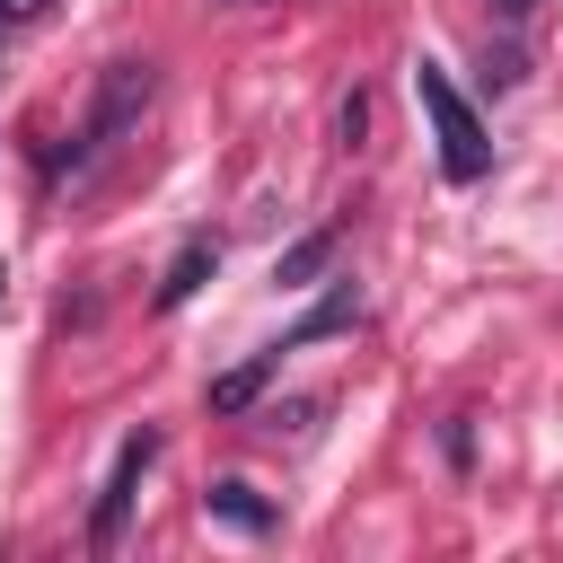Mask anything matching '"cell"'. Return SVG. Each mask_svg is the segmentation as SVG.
<instances>
[{
    "label": "cell",
    "mask_w": 563,
    "mask_h": 563,
    "mask_svg": "<svg viewBox=\"0 0 563 563\" xmlns=\"http://www.w3.org/2000/svg\"><path fill=\"white\" fill-rule=\"evenodd\" d=\"M150 97H158V62H106V70H97V106H88V123H79V141H70V158H62V167H70V176H88L97 158H114Z\"/></svg>",
    "instance_id": "obj_1"
},
{
    "label": "cell",
    "mask_w": 563,
    "mask_h": 563,
    "mask_svg": "<svg viewBox=\"0 0 563 563\" xmlns=\"http://www.w3.org/2000/svg\"><path fill=\"white\" fill-rule=\"evenodd\" d=\"M211 264H220V238H185V246H176V264L158 273V308H185V299L211 282Z\"/></svg>",
    "instance_id": "obj_6"
},
{
    "label": "cell",
    "mask_w": 563,
    "mask_h": 563,
    "mask_svg": "<svg viewBox=\"0 0 563 563\" xmlns=\"http://www.w3.org/2000/svg\"><path fill=\"white\" fill-rule=\"evenodd\" d=\"M519 44H484V88H519Z\"/></svg>",
    "instance_id": "obj_9"
},
{
    "label": "cell",
    "mask_w": 563,
    "mask_h": 563,
    "mask_svg": "<svg viewBox=\"0 0 563 563\" xmlns=\"http://www.w3.org/2000/svg\"><path fill=\"white\" fill-rule=\"evenodd\" d=\"M273 369H282V343H264L255 361H238V369H220L211 378V413H246L264 387H273Z\"/></svg>",
    "instance_id": "obj_5"
},
{
    "label": "cell",
    "mask_w": 563,
    "mask_h": 563,
    "mask_svg": "<svg viewBox=\"0 0 563 563\" xmlns=\"http://www.w3.org/2000/svg\"><path fill=\"white\" fill-rule=\"evenodd\" d=\"M53 0H0V18H44Z\"/></svg>",
    "instance_id": "obj_13"
},
{
    "label": "cell",
    "mask_w": 563,
    "mask_h": 563,
    "mask_svg": "<svg viewBox=\"0 0 563 563\" xmlns=\"http://www.w3.org/2000/svg\"><path fill=\"white\" fill-rule=\"evenodd\" d=\"M413 97H422V114H431V141H440V167H449V185H475V176L493 167V141H484L475 106L457 97V79H449L440 62H413Z\"/></svg>",
    "instance_id": "obj_2"
},
{
    "label": "cell",
    "mask_w": 563,
    "mask_h": 563,
    "mask_svg": "<svg viewBox=\"0 0 563 563\" xmlns=\"http://www.w3.org/2000/svg\"><path fill=\"white\" fill-rule=\"evenodd\" d=\"M202 510H211L220 528H238V537H273V528H282V510H273V501H264L246 475H220V484L202 493Z\"/></svg>",
    "instance_id": "obj_4"
},
{
    "label": "cell",
    "mask_w": 563,
    "mask_h": 563,
    "mask_svg": "<svg viewBox=\"0 0 563 563\" xmlns=\"http://www.w3.org/2000/svg\"><path fill=\"white\" fill-rule=\"evenodd\" d=\"M150 457H158V431L141 422V431L114 449L106 484H97V510H88V545H114V537H123V519H132V501H141V475H150Z\"/></svg>",
    "instance_id": "obj_3"
},
{
    "label": "cell",
    "mask_w": 563,
    "mask_h": 563,
    "mask_svg": "<svg viewBox=\"0 0 563 563\" xmlns=\"http://www.w3.org/2000/svg\"><path fill=\"white\" fill-rule=\"evenodd\" d=\"M440 449H449V466H466V457H475V431H466V422H449V431H440Z\"/></svg>",
    "instance_id": "obj_11"
},
{
    "label": "cell",
    "mask_w": 563,
    "mask_h": 563,
    "mask_svg": "<svg viewBox=\"0 0 563 563\" xmlns=\"http://www.w3.org/2000/svg\"><path fill=\"white\" fill-rule=\"evenodd\" d=\"M325 264H334V229H317V238H299V246H290V255L273 264V282H282V290H299V282H317Z\"/></svg>",
    "instance_id": "obj_8"
},
{
    "label": "cell",
    "mask_w": 563,
    "mask_h": 563,
    "mask_svg": "<svg viewBox=\"0 0 563 563\" xmlns=\"http://www.w3.org/2000/svg\"><path fill=\"white\" fill-rule=\"evenodd\" d=\"M334 132H343V141H361V132H369V97H361V88L343 97V114H334Z\"/></svg>",
    "instance_id": "obj_10"
},
{
    "label": "cell",
    "mask_w": 563,
    "mask_h": 563,
    "mask_svg": "<svg viewBox=\"0 0 563 563\" xmlns=\"http://www.w3.org/2000/svg\"><path fill=\"white\" fill-rule=\"evenodd\" d=\"M0 282H9V273H0Z\"/></svg>",
    "instance_id": "obj_14"
},
{
    "label": "cell",
    "mask_w": 563,
    "mask_h": 563,
    "mask_svg": "<svg viewBox=\"0 0 563 563\" xmlns=\"http://www.w3.org/2000/svg\"><path fill=\"white\" fill-rule=\"evenodd\" d=\"M352 317H361V290H352V282H334V290H325V299H317V308L282 334V352H299V343H317V334H343Z\"/></svg>",
    "instance_id": "obj_7"
},
{
    "label": "cell",
    "mask_w": 563,
    "mask_h": 563,
    "mask_svg": "<svg viewBox=\"0 0 563 563\" xmlns=\"http://www.w3.org/2000/svg\"><path fill=\"white\" fill-rule=\"evenodd\" d=\"M528 9H537V0H493V18H501V26H519Z\"/></svg>",
    "instance_id": "obj_12"
}]
</instances>
